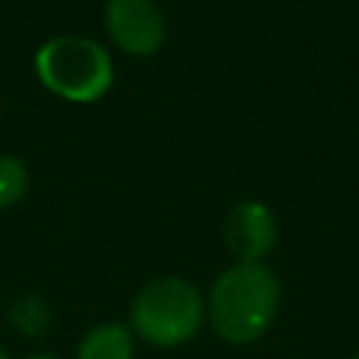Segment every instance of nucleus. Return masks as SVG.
Instances as JSON below:
<instances>
[{
  "instance_id": "obj_8",
  "label": "nucleus",
  "mask_w": 359,
  "mask_h": 359,
  "mask_svg": "<svg viewBox=\"0 0 359 359\" xmlns=\"http://www.w3.org/2000/svg\"><path fill=\"white\" fill-rule=\"evenodd\" d=\"M29 192V168L16 155H0V208L19 205Z\"/></svg>"
},
{
  "instance_id": "obj_1",
  "label": "nucleus",
  "mask_w": 359,
  "mask_h": 359,
  "mask_svg": "<svg viewBox=\"0 0 359 359\" xmlns=\"http://www.w3.org/2000/svg\"><path fill=\"white\" fill-rule=\"evenodd\" d=\"M280 299L284 287L268 262H233L205 293V325L217 341L249 347L274 328Z\"/></svg>"
},
{
  "instance_id": "obj_12",
  "label": "nucleus",
  "mask_w": 359,
  "mask_h": 359,
  "mask_svg": "<svg viewBox=\"0 0 359 359\" xmlns=\"http://www.w3.org/2000/svg\"><path fill=\"white\" fill-rule=\"evenodd\" d=\"M347 359H359V353H353V356H347Z\"/></svg>"
},
{
  "instance_id": "obj_6",
  "label": "nucleus",
  "mask_w": 359,
  "mask_h": 359,
  "mask_svg": "<svg viewBox=\"0 0 359 359\" xmlns=\"http://www.w3.org/2000/svg\"><path fill=\"white\" fill-rule=\"evenodd\" d=\"M136 344L126 322H98L79 337L73 359H136Z\"/></svg>"
},
{
  "instance_id": "obj_4",
  "label": "nucleus",
  "mask_w": 359,
  "mask_h": 359,
  "mask_svg": "<svg viewBox=\"0 0 359 359\" xmlns=\"http://www.w3.org/2000/svg\"><path fill=\"white\" fill-rule=\"evenodd\" d=\"M107 41L126 57H155L168 41V19L155 0H104Z\"/></svg>"
},
{
  "instance_id": "obj_10",
  "label": "nucleus",
  "mask_w": 359,
  "mask_h": 359,
  "mask_svg": "<svg viewBox=\"0 0 359 359\" xmlns=\"http://www.w3.org/2000/svg\"><path fill=\"white\" fill-rule=\"evenodd\" d=\"M0 359H13V356H10V350H6V347H0Z\"/></svg>"
},
{
  "instance_id": "obj_11",
  "label": "nucleus",
  "mask_w": 359,
  "mask_h": 359,
  "mask_svg": "<svg viewBox=\"0 0 359 359\" xmlns=\"http://www.w3.org/2000/svg\"><path fill=\"white\" fill-rule=\"evenodd\" d=\"M0 312H4V297H0Z\"/></svg>"
},
{
  "instance_id": "obj_5",
  "label": "nucleus",
  "mask_w": 359,
  "mask_h": 359,
  "mask_svg": "<svg viewBox=\"0 0 359 359\" xmlns=\"http://www.w3.org/2000/svg\"><path fill=\"white\" fill-rule=\"evenodd\" d=\"M278 215L259 198H243L224 217V246L233 262H268L278 249Z\"/></svg>"
},
{
  "instance_id": "obj_3",
  "label": "nucleus",
  "mask_w": 359,
  "mask_h": 359,
  "mask_svg": "<svg viewBox=\"0 0 359 359\" xmlns=\"http://www.w3.org/2000/svg\"><path fill=\"white\" fill-rule=\"evenodd\" d=\"M35 76L50 95L69 104H95L114 88L117 69L104 44L86 35H57L38 48Z\"/></svg>"
},
{
  "instance_id": "obj_9",
  "label": "nucleus",
  "mask_w": 359,
  "mask_h": 359,
  "mask_svg": "<svg viewBox=\"0 0 359 359\" xmlns=\"http://www.w3.org/2000/svg\"><path fill=\"white\" fill-rule=\"evenodd\" d=\"M22 359H63V356L60 353H50V350H35V353H29Z\"/></svg>"
},
{
  "instance_id": "obj_7",
  "label": "nucleus",
  "mask_w": 359,
  "mask_h": 359,
  "mask_svg": "<svg viewBox=\"0 0 359 359\" xmlns=\"http://www.w3.org/2000/svg\"><path fill=\"white\" fill-rule=\"evenodd\" d=\"M6 322H10V328L16 331V334L29 337V341H38V337H48L57 316H54V306L44 297H38V293H22V297H16L10 303Z\"/></svg>"
},
{
  "instance_id": "obj_2",
  "label": "nucleus",
  "mask_w": 359,
  "mask_h": 359,
  "mask_svg": "<svg viewBox=\"0 0 359 359\" xmlns=\"http://www.w3.org/2000/svg\"><path fill=\"white\" fill-rule=\"evenodd\" d=\"M130 331L155 350H180L205 328V293L180 274L155 278L133 297Z\"/></svg>"
}]
</instances>
